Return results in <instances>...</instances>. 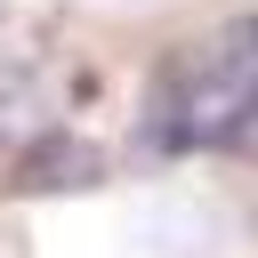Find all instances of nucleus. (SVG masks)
<instances>
[{
	"label": "nucleus",
	"instance_id": "obj_1",
	"mask_svg": "<svg viewBox=\"0 0 258 258\" xmlns=\"http://www.w3.org/2000/svg\"><path fill=\"white\" fill-rule=\"evenodd\" d=\"M250 121H258V24H226L218 40L169 56L153 81V105H145L153 145H169V153L242 145Z\"/></svg>",
	"mask_w": 258,
	"mask_h": 258
},
{
	"label": "nucleus",
	"instance_id": "obj_2",
	"mask_svg": "<svg viewBox=\"0 0 258 258\" xmlns=\"http://www.w3.org/2000/svg\"><path fill=\"white\" fill-rule=\"evenodd\" d=\"M8 185H16V194H89V185H105V153H97L81 129H40V137L16 153Z\"/></svg>",
	"mask_w": 258,
	"mask_h": 258
},
{
	"label": "nucleus",
	"instance_id": "obj_3",
	"mask_svg": "<svg viewBox=\"0 0 258 258\" xmlns=\"http://www.w3.org/2000/svg\"><path fill=\"white\" fill-rule=\"evenodd\" d=\"M242 145H258V121H250V137H242Z\"/></svg>",
	"mask_w": 258,
	"mask_h": 258
}]
</instances>
